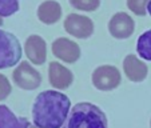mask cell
Returning <instances> with one entry per match:
<instances>
[{
    "mask_svg": "<svg viewBox=\"0 0 151 128\" xmlns=\"http://www.w3.org/2000/svg\"><path fill=\"white\" fill-rule=\"evenodd\" d=\"M134 20L126 12L115 14L109 23V31L115 39H127V37H130L134 34Z\"/></svg>",
    "mask_w": 151,
    "mask_h": 128,
    "instance_id": "7",
    "label": "cell"
},
{
    "mask_svg": "<svg viewBox=\"0 0 151 128\" xmlns=\"http://www.w3.org/2000/svg\"><path fill=\"white\" fill-rule=\"evenodd\" d=\"M71 111V102L62 92L43 91L32 105V122L37 128H62Z\"/></svg>",
    "mask_w": 151,
    "mask_h": 128,
    "instance_id": "1",
    "label": "cell"
},
{
    "mask_svg": "<svg viewBox=\"0 0 151 128\" xmlns=\"http://www.w3.org/2000/svg\"><path fill=\"white\" fill-rule=\"evenodd\" d=\"M122 82L120 72L114 66H100L92 72V84L99 91H112Z\"/></svg>",
    "mask_w": 151,
    "mask_h": 128,
    "instance_id": "4",
    "label": "cell"
},
{
    "mask_svg": "<svg viewBox=\"0 0 151 128\" xmlns=\"http://www.w3.org/2000/svg\"><path fill=\"white\" fill-rule=\"evenodd\" d=\"M26 117H17L7 105H0V128H31Z\"/></svg>",
    "mask_w": 151,
    "mask_h": 128,
    "instance_id": "13",
    "label": "cell"
},
{
    "mask_svg": "<svg viewBox=\"0 0 151 128\" xmlns=\"http://www.w3.org/2000/svg\"><path fill=\"white\" fill-rule=\"evenodd\" d=\"M48 79L54 88L56 89H66L74 82V75L68 68L62 66L58 61L50 63L48 67Z\"/></svg>",
    "mask_w": 151,
    "mask_h": 128,
    "instance_id": "10",
    "label": "cell"
},
{
    "mask_svg": "<svg viewBox=\"0 0 151 128\" xmlns=\"http://www.w3.org/2000/svg\"><path fill=\"white\" fill-rule=\"evenodd\" d=\"M52 54L66 63H75L80 57V48L67 37H59L52 43Z\"/></svg>",
    "mask_w": 151,
    "mask_h": 128,
    "instance_id": "8",
    "label": "cell"
},
{
    "mask_svg": "<svg viewBox=\"0 0 151 128\" xmlns=\"http://www.w3.org/2000/svg\"><path fill=\"white\" fill-rule=\"evenodd\" d=\"M123 71L128 80L134 83H139L147 77L148 68L142 60H139L135 55H128L123 61Z\"/></svg>",
    "mask_w": 151,
    "mask_h": 128,
    "instance_id": "11",
    "label": "cell"
},
{
    "mask_svg": "<svg viewBox=\"0 0 151 128\" xmlns=\"http://www.w3.org/2000/svg\"><path fill=\"white\" fill-rule=\"evenodd\" d=\"M1 24H3V19H1V17H0V26H1Z\"/></svg>",
    "mask_w": 151,
    "mask_h": 128,
    "instance_id": "20",
    "label": "cell"
},
{
    "mask_svg": "<svg viewBox=\"0 0 151 128\" xmlns=\"http://www.w3.org/2000/svg\"><path fill=\"white\" fill-rule=\"evenodd\" d=\"M37 17L44 24H54L62 17V7L55 0L43 1L37 8Z\"/></svg>",
    "mask_w": 151,
    "mask_h": 128,
    "instance_id": "12",
    "label": "cell"
},
{
    "mask_svg": "<svg viewBox=\"0 0 151 128\" xmlns=\"http://www.w3.org/2000/svg\"><path fill=\"white\" fill-rule=\"evenodd\" d=\"M24 52L29 61H32V64L42 66L47 59V44L39 35H31L26 40Z\"/></svg>",
    "mask_w": 151,
    "mask_h": 128,
    "instance_id": "9",
    "label": "cell"
},
{
    "mask_svg": "<svg viewBox=\"0 0 151 128\" xmlns=\"http://www.w3.org/2000/svg\"><path fill=\"white\" fill-rule=\"evenodd\" d=\"M70 4L79 11L92 12L99 8L100 0H70Z\"/></svg>",
    "mask_w": 151,
    "mask_h": 128,
    "instance_id": "15",
    "label": "cell"
},
{
    "mask_svg": "<svg viewBox=\"0 0 151 128\" xmlns=\"http://www.w3.org/2000/svg\"><path fill=\"white\" fill-rule=\"evenodd\" d=\"M62 128H109V122L98 105L84 102L72 107Z\"/></svg>",
    "mask_w": 151,
    "mask_h": 128,
    "instance_id": "2",
    "label": "cell"
},
{
    "mask_svg": "<svg viewBox=\"0 0 151 128\" xmlns=\"http://www.w3.org/2000/svg\"><path fill=\"white\" fill-rule=\"evenodd\" d=\"M64 29L78 39H87L94 34V23L87 16L70 14L64 20Z\"/></svg>",
    "mask_w": 151,
    "mask_h": 128,
    "instance_id": "6",
    "label": "cell"
},
{
    "mask_svg": "<svg viewBox=\"0 0 151 128\" xmlns=\"http://www.w3.org/2000/svg\"><path fill=\"white\" fill-rule=\"evenodd\" d=\"M150 127H151V122H150Z\"/></svg>",
    "mask_w": 151,
    "mask_h": 128,
    "instance_id": "22",
    "label": "cell"
},
{
    "mask_svg": "<svg viewBox=\"0 0 151 128\" xmlns=\"http://www.w3.org/2000/svg\"><path fill=\"white\" fill-rule=\"evenodd\" d=\"M31 128H37V127H35V125H32V127Z\"/></svg>",
    "mask_w": 151,
    "mask_h": 128,
    "instance_id": "21",
    "label": "cell"
},
{
    "mask_svg": "<svg viewBox=\"0 0 151 128\" xmlns=\"http://www.w3.org/2000/svg\"><path fill=\"white\" fill-rule=\"evenodd\" d=\"M22 59V46L15 35L0 29V69L11 68Z\"/></svg>",
    "mask_w": 151,
    "mask_h": 128,
    "instance_id": "3",
    "label": "cell"
},
{
    "mask_svg": "<svg viewBox=\"0 0 151 128\" xmlns=\"http://www.w3.org/2000/svg\"><path fill=\"white\" fill-rule=\"evenodd\" d=\"M12 79H14L15 84L19 88L26 89V91L36 89L42 84V76H40V74L28 61L19 63V66L15 68L14 74H12Z\"/></svg>",
    "mask_w": 151,
    "mask_h": 128,
    "instance_id": "5",
    "label": "cell"
},
{
    "mask_svg": "<svg viewBox=\"0 0 151 128\" xmlns=\"http://www.w3.org/2000/svg\"><path fill=\"white\" fill-rule=\"evenodd\" d=\"M147 12L150 14V16H151V1L148 3V6H147Z\"/></svg>",
    "mask_w": 151,
    "mask_h": 128,
    "instance_id": "19",
    "label": "cell"
},
{
    "mask_svg": "<svg viewBox=\"0 0 151 128\" xmlns=\"http://www.w3.org/2000/svg\"><path fill=\"white\" fill-rule=\"evenodd\" d=\"M137 52L145 60L151 61V29L143 32L137 41Z\"/></svg>",
    "mask_w": 151,
    "mask_h": 128,
    "instance_id": "14",
    "label": "cell"
},
{
    "mask_svg": "<svg viewBox=\"0 0 151 128\" xmlns=\"http://www.w3.org/2000/svg\"><path fill=\"white\" fill-rule=\"evenodd\" d=\"M19 11V0H0V17H7Z\"/></svg>",
    "mask_w": 151,
    "mask_h": 128,
    "instance_id": "16",
    "label": "cell"
},
{
    "mask_svg": "<svg viewBox=\"0 0 151 128\" xmlns=\"http://www.w3.org/2000/svg\"><path fill=\"white\" fill-rule=\"evenodd\" d=\"M151 0H127V7L138 16H145L147 14V6Z\"/></svg>",
    "mask_w": 151,
    "mask_h": 128,
    "instance_id": "17",
    "label": "cell"
},
{
    "mask_svg": "<svg viewBox=\"0 0 151 128\" xmlns=\"http://www.w3.org/2000/svg\"><path fill=\"white\" fill-rule=\"evenodd\" d=\"M12 91V87L9 84V80L4 75L0 74V100H6Z\"/></svg>",
    "mask_w": 151,
    "mask_h": 128,
    "instance_id": "18",
    "label": "cell"
}]
</instances>
